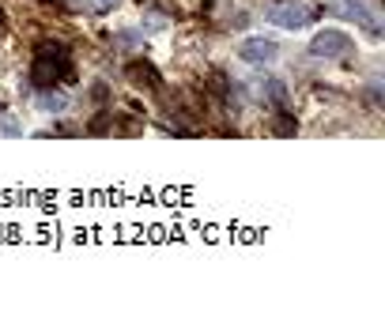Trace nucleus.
<instances>
[{
    "instance_id": "nucleus-1",
    "label": "nucleus",
    "mask_w": 385,
    "mask_h": 328,
    "mask_svg": "<svg viewBox=\"0 0 385 328\" xmlns=\"http://www.w3.org/2000/svg\"><path fill=\"white\" fill-rule=\"evenodd\" d=\"M57 79H72L68 50L57 45V42H46V45H38V53H34V65H30V83H34V87H53Z\"/></svg>"
},
{
    "instance_id": "nucleus-2",
    "label": "nucleus",
    "mask_w": 385,
    "mask_h": 328,
    "mask_svg": "<svg viewBox=\"0 0 385 328\" xmlns=\"http://www.w3.org/2000/svg\"><path fill=\"white\" fill-rule=\"evenodd\" d=\"M314 19H317V8L302 4V0H284V4L268 8V23H276V27H284V30H302Z\"/></svg>"
},
{
    "instance_id": "nucleus-3",
    "label": "nucleus",
    "mask_w": 385,
    "mask_h": 328,
    "mask_svg": "<svg viewBox=\"0 0 385 328\" xmlns=\"http://www.w3.org/2000/svg\"><path fill=\"white\" fill-rule=\"evenodd\" d=\"M328 12L340 15V19L359 23V27H363L371 38H382V19H378V12H374V8H366L363 0H333V8H328Z\"/></svg>"
},
{
    "instance_id": "nucleus-4",
    "label": "nucleus",
    "mask_w": 385,
    "mask_h": 328,
    "mask_svg": "<svg viewBox=\"0 0 385 328\" xmlns=\"http://www.w3.org/2000/svg\"><path fill=\"white\" fill-rule=\"evenodd\" d=\"M310 53L317 61H344L351 53V38L344 30H321V34H314V42H310Z\"/></svg>"
},
{
    "instance_id": "nucleus-5",
    "label": "nucleus",
    "mask_w": 385,
    "mask_h": 328,
    "mask_svg": "<svg viewBox=\"0 0 385 328\" xmlns=\"http://www.w3.org/2000/svg\"><path fill=\"white\" fill-rule=\"evenodd\" d=\"M238 57H242L246 65H257V68H264V65H272V61L279 57V45L272 42V38L257 34V38H246V42L238 45Z\"/></svg>"
},
{
    "instance_id": "nucleus-6",
    "label": "nucleus",
    "mask_w": 385,
    "mask_h": 328,
    "mask_svg": "<svg viewBox=\"0 0 385 328\" xmlns=\"http://www.w3.org/2000/svg\"><path fill=\"white\" fill-rule=\"evenodd\" d=\"M125 76L132 79L136 87H144V91H159V72H155V65H148V61H132V65L125 68Z\"/></svg>"
},
{
    "instance_id": "nucleus-7",
    "label": "nucleus",
    "mask_w": 385,
    "mask_h": 328,
    "mask_svg": "<svg viewBox=\"0 0 385 328\" xmlns=\"http://www.w3.org/2000/svg\"><path fill=\"white\" fill-rule=\"evenodd\" d=\"M38 106H42L46 114H64V110H68V94L50 91V87H38Z\"/></svg>"
},
{
    "instance_id": "nucleus-8",
    "label": "nucleus",
    "mask_w": 385,
    "mask_h": 328,
    "mask_svg": "<svg viewBox=\"0 0 385 328\" xmlns=\"http://www.w3.org/2000/svg\"><path fill=\"white\" fill-rule=\"evenodd\" d=\"M257 94L261 99H268V102H287V87H284V79H257Z\"/></svg>"
},
{
    "instance_id": "nucleus-9",
    "label": "nucleus",
    "mask_w": 385,
    "mask_h": 328,
    "mask_svg": "<svg viewBox=\"0 0 385 328\" xmlns=\"http://www.w3.org/2000/svg\"><path fill=\"white\" fill-rule=\"evenodd\" d=\"M295 129H299V125H295V117H284V114L272 117V132H276V136H295Z\"/></svg>"
},
{
    "instance_id": "nucleus-10",
    "label": "nucleus",
    "mask_w": 385,
    "mask_h": 328,
    "mask_svg": "<svg viewBox=\"0 0 385 328\" xmlns=\"http://www.w3.org/2000/svg\"><path fill=\"white\" fill-rule=\"evenodd\" d=\"M72 8H83V12H106V8H114V0H68Z\"/></svg>"
},
{
    "instance_id": "nucleus-11",
    "label": "nucleus",
    "mask_w": 385,
    "mask_h": 328,
    "mask_svg": "<svg viewBox=\"0 0 385 328\" xmlns=\"http://www.w3.org/2000/svg\"><path fill=\"white\" fill-rule=\"evenodd\" d=\"M0 136H23V125L12 114H0Z\"/></svg>"
},
{
    "instance_id": "nucleus-12",
    "label": "nucleus",
    "mask_w": 385,
    "mask_h": 328,
    "mask_svg": "<svg viewBox=\"0 0 385 328\" xmlns=\"http://www.w3.org/2000/svg\"><path fill=\"white\" fill-rule=\"evenodd\" d=\"M163 27H166L163 15H148V19L140 23V30H148V34H155V30H163Z\"/></svg>"
},
{
    "instance_id": "nucleus-13",
    "label": "nucleus",
    "mask_w": 385,
    "mask_h": 328,
    "mask_svg": "<svg viewBox=\"0 0 385 328\" xmlns=\"http://www.w3.org/2000/svg\"><path fill=\"white\" fill-rule=\"evenodd\" d=\"M0 19H4V12H0Z\"/></svg>"
},
{
    "instance_id": "nucleus-14",
    "label": "nucleus",
    "mask_w": 385,
    "mask_h": 328,
    "mask_svg": "<svg viewBox=\"0 0 385 328\" xmlns=\"http://www.w3.org/2000/svg\"><path fill=\"white\" fill-rule=\"evenodd\" d=\"M114 4H121V0H114Z\"/></svg>"
}]
</instances>
